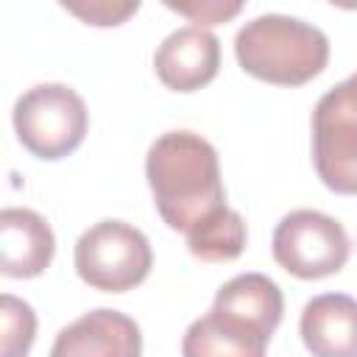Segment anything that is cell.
Returning a JSON list of instances; mask_svg holds the SVG:
<instances>
[{
	"label": "cell",
	"mask_w": 357,
	"mask_h": 357,
	"mask_svg": "<svg viewBox=\"0 0 357 357\" xmlns=\"http://www.w3.org/2000/svg\"><path fill=\"white\" fill-rule=\"evenodd\" d=\"M142 332L134 318L120 310L98 307L67 324L53 346L50 357H139Z\"/></svg>",
	"instance_id": "7"
},
{
	"label": "cell",
	"mask_w": 357,
	"mask_h": 357,
	"mask_svg": "<svg viewBox=\"0 0 357 357\" xmlns=\"http://www.w3.org/2000/svg\"><path fill=\"white\" fill-rule=\"evenodd\" d=\"M240 67L268 84L298 86L321 75L329 61L326 33L290 14H259L234 36Z\"/></svg>",
	"instance_id": "2"
},
{
	"label": "cell",
	"mask_w": 357,
	"mask_h": 357,
	"mask_svg": "<svg viewBox=\"0 0 357 357\" xmlns=\"http://www.w3.org/2000/svg\"><path fill=\"white\" fill-rule=\"evenodd\" d=\"M0 329H3V357H28L36 337V312L28 301L3 293L0 296Z\"/></svg>",
	"instance_id": "14"
},
{
	"label": "cell",
	"mask_w": 357,
	"mask_h": 357,
	"mask_svg": "<svg viewBox=\"0 0 357 357\" xmlns=\"http://www.w3.org/2000/svg\"><path fill=\"white\" fill-rule=\"evenodd\" d=\"M298 332L312 357H357V298L346 293L310 298L301 310Z\"/></svg>",
	"instance_id": "10"
},
{
	"label": "cell",
	"mask_w": 357,
	"mask_h": 357,
	"mask_svg": "<svg viewBox=\"0 0 357 357\" xmlns=\"http://www.w3.org/2000/svg\"><path fill=\"white\" fill-rule=\"evenodd\" d=\"M75 271L81 282L103 293H126L142 284L153 265L148 237L126 220H100L75 243Z\"/></svg>",
	"instance_id": "4"
},
{
	"label": "cell",
	"mask_w": 357,
	"mask_h": 357,
	"mask_svg": "<svg viewBox=\"0 0 357 357\" xmlns=\"http://www.w3.org/2000/svg\"><path fill=\"white\" fill-rule=\"evenodd\" d=\"M70 14L81 17L84 22L89 25H100V28H109V25H120L126 22L131 14L139 11V3H109V0H89V3H61Z\"/></svg>",
	"instance_id": "15"
},
{
	"label": "cell",
	"mask_w": 357,
	"mask_h": 357,
	"mask_svg": "<svg viewBox=\"0 0 357 357\" xmlns=\"http://www.w3.org/2000/svg\"><path fill=\"white\" fill-rule=\"evenodd\" d=\"M273 259L296 279H324L337 273L351 251L340 220L318 209L287 212L273 229Z\"/></svg>",
	"instance_id": "5"
},
{
	"label": "cell",
	"mask_w": 357,
	"mask_h": 357,
	"mask_svg": "<svg viewBox=\"0 0 357 357\" xmlns=\"http://www.w3.org/2000/svg\"><path fill=\"white\" fill-rule=\"evenodd\" d=\"M337 86H340V92H343L346 103L351 106V112L357 114V73H354V75H349L346 81H340Z\"/></svg>",
	"instance_id": "17"
},
{
	"label": "cell",
	"mask_w": 357,
	"mask_h": 357,
	"mask_svg": "<svg viewBox=\"0 0 357 357\" xmlns=\"http://www.w3.org/2000/svg\"><path fill=\"white\" fill-rule=\"evenodd\" d=\"M248 229L240 212L220 206L201 223L187 231V248L201 262H229L237 259L245 248Z\"/></svg>",
	"instance_id": "13"
},
{
	"label": "cell",
	"mask_w": 357,
	"mask_h": 357,
	"mask_svg": "<svg viewBox=\"0 0 357 357\" xmlns=\"http://www.w3.org/2000/svg\"><path fill=\"white\" fill-rule=\"evenodd\" d=\"M220 67V42L209 28L184 25L162 39L153 53L159 81L173 92H195L206 86Z\"/></svg>",
	"instance_id": "8"
},
{
	"label": "cell",
	"mask_w": 357,
	"mask_h": 357,
	"mask_svg": "<svg viewBox=\"0 0 357 357\" xmlns=\"http://www.w3.org/2000/svg\"><path fill=\"white\" fill-rule=\"evenodd\" d=\"M145 178L153 192L156 212L176 231L226 206L218 151L195 131H167L153 139L145 156Z\"/></svg>",
	"instance_id": "1"
},
{
	"label": "cell",
	"mask_w": 357,
	"mask_h": 357,
	"mask_svg": "<svg viewBox=\"0 0 357 357\" xmlns=\"http://www.w3.org/2000/svg\"><path fill=\"white\" fill-rule=\"evenodd\" d=\"M212 310L271 337L282 321L284 298L279 284L265 273H240L215 293Z\"/></svg>",
	"instance_id": "11"
},
{
	"label": "cell",
	"mask_w": 357,
	"mask_h": 357,
	"mask_svg": "<svg viewBox=\"0 0 357 357\" xmlns=\"http://www.w3.org/2000/svg\"><path fill=\"white\" fill-rule=\"evenodd\" d=\"M165 6L170 11H178V14L190 17L192 22H198V28L226 22L234 14H240V8H243L240 0H190V3H173V0H167Z\"/></svg>",
	"instance_id": "16"
},
{
	"label": "cell",
	"mask_w": 357,
	"mask_h": 357,
	"mask_svg": "<svg viewBox=\"0 0 357 357\" xmlns=\"http://www.w3.org/2000/svg\"><path fill=\"white\" fill-rule=\"evenodd\" d=\"M268 340L262 332L209 310L187 326L181 357H265Z\"/></svg>",
	"instance_id": "12"
},
{
	"label": "cell",
	"mask_w": 357,
	"mask_h": 357,
	"mask_svg": "<svg viewBox=\"0 0 357 357\" xmlns=\"http://www.w3.org/2000/svg\"><path fill=\"white\" fill-rule=\"evenodd\" d=\"M89 112L84 98L64 84H36L14 103V131L25 151L56 162L70 156L86 137Z\"/></svg>",
	"instance_id": "3"
},
{
	"label": "cell",
	"mask_w": 357,
	"mask_h": 357,
	"mask_svg": "<svg viewBox=\"0 0 357 357\" xmlns=\"http://www.w3.org/2000/svg\"><path fill=\"white\" fill-rule=\"evenodd\" d=\"M56 254L50 223L25 206H6L0 212V271L11 279H33L45 273Z\"/></svg>",
	"instance_id": "9"
},
{
	"label": "cell",
	"mask_w": 357,
	"mask_h": 357,
	"mask_svg": "<svg viewBox=\"0 0 357 357\" xmlns=\"http://www.w3.org/2000/svg\"><path fill=\"white\" fill-rule=\"evenodd\" d=\"M312 165L337 195H357V114L335 84L312 109Z\"/></svg>",
	"instance_id": "6"
}]
</instances>
